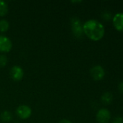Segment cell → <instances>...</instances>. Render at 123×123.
<instances>
[{"instance_id": "cell-13", "label": "cell", "mask_w": 123, "mask_h": 123, "mask_svg": "<svg viewBox=\"0 0 123 123\" xmlns=\"http://www.w3.org/2000/svg\"><path fill=\"white\" fill-rule=\"evenodd\" d=\"M7 58L4 55H0V67H4L7 63Z\"/></svg>"}, {"instance_id": "cell-2", "label": "cell", "mask_w": 123, "mask_h": 123, "mask_svg": "<svg viewBox=\"0 0 123 123\" xmlns=\"http://www.w3.org/2000/svg\"><path fill=\"white\" fill-rule=\"evenodd\" d=\"M71 27H72V31L76 37L80 38L83 37V25L81 24L80 20L78 18H77V17L72 18Z\"/></svg>"}, {"instance_id": "cell-12", "label": "cell", "mask_w": 123, "mask_h": 123, "mask_svg": "<svg viewBox=\"0 0 123 123\" xmlns=\"http://www.w3.org/2000/svg\"><path fill=\"white\" fill-rule=\"evenodd\" d=\"M9 27L8 21L6 19H1L0 20V32H5L8 30Z\"/></svg>"}, {"instance_id": "cell-15", "label": "cell", "mask_w": 123, "mask_h": 123, "mask_svg": "<svg viewBox=\"0 0 123 123\" xmlns=\"http://www.w3.org/2000/svg\"><path fill=\"white\" fill-rule=\"evenodd\" d=\"M112 123H123V118L122 117H120V116L116 117L113 120V121H112Z\"/></svg>"}, {"instance_id": "cell-10", "label": "cell", "mask_w": 123, "mask_h": 123, "mask_svg": "<svg viewBox=\"0 0 123 123\" xmlns=\"http://www.w3.org/2000/svg\"><path fill=\"white\" fill-rule=\"evenodd\" d=\"M8 13V5L5 1L0 0V16L4 17Z\"/></svg>"}, {"instance_id": "cell-1", "label": "cell", "mask_w": 123, "mask_h": 123, "mask_svg": "<svg viewBox=\"0 0 123 123\" xmlns=\"http://www.w3.org/2000/svg\"><path fill=\"white\" fill-rule=\"evenodd\" d=\"M83 33L94 41L101 40L105 33V29L102 23L96 19H89L83 25Z\"/></svg>"}, {"instance_id": "cell-7", "label": "cell", "mask_w": 123, "mask_h": 123, "mask_svg": "<svg viewBox=\"0 0 123 123\" xmlns=\"http://www.w3.org/2000/svg\"><path fill=\"white\" fill-rule=\"evenodd\" d=\"M24 76V72L22 68L20 66H14L12 67L10 70V76L14 81H20Z\"/></svg>"}, {"instance_id": "cell-16", "label": "cell", "mask_w": 123, "mask_h": 123, "mask_svg": "<svg viewBox=\"0 0 123 123\" xmlns=\"http://www.w3.org/2000/svg\"><path fill=\"white\" fill-rule=\"evenodd\" d=\"M118 88H119V90H120V92L122 94H123V81H121V82L119 84Z\"/></svg>"}, {"instance_id": "cell-17", "label": "cell", "mask_w": 123, "mask_h": 123, "mask_svg": "<svg viewBox=\"0 0 123 123\" xmlns=\"http://www.w3.org/2000/svg\"><path fill=\"white\" fill-rule=\"evenodd\" d=\"M59 123H71L70 120H68L64 119V120H60Z\"/></svg>"}, {"instance_id": "cell-8", "label": "cell", "mask_w": 123, "mask_h": 123, "mask_svg": "<svg viewBox=\"0 0 123 123\" xmlns=\"http://www.w3.org/2000/svg\"><path fill=\"white\" fill-rule=\"evenodd\" d=\"M113 25L118 31H123V12H118L114 16Z\"/></svg>"}, {"instance_id": "cell-4", "label": "cell", "mask_w": 123, "mask_h": 123, "mask_svg": "<svg viewBox=\"0 0 123 123\" xmlns=\"http://www.w3.org/2000/svg\"><path fill=\"white\" fill-rule=\"evenodd\" d=\"M90 74H91V77L95 81H100L104 77L105 71L102 66L97 65L91 68L90 71Z\"/></svg>"}, {"instance_id": "cell-9", "label": "cell", "mask_w": 123, "mask_h": 123, "mask_svg": "<svg viewBox=\"0 0 123 123\" xmlns=\"http://www.w3.org/2000/svg\"><path fill=\"white\" fill-rule=\"evenodd\" d=\"M101 100L104 105H109L113 100V96L110 92H104L101 97Z\"/></svg>"}, {"instance_id": "cell-11", "label": "cell", "mask_w": 123, "mask_h": 123, "mask_svg": "<svg viewBox=\"0 0 123 123\" xmlns=\"http://www.w3.org/2000/svg\"><path fill=\"white\" fill-rule=\"evenodd\" d=\"M0 118L3 122H9L12 120V114L8 112V111H4L3 112L1 115H0Z\"/></svg>"}, {"instance_id": "cell-6", "label": "cell", "mask_w": 123, "mask_h": 123, "mask_svg": "<svg viewBox=\"0 0 123 123\" xmlns=\"http://www.w3.org/2000/svg\"><path fill=\"white\" fill-rule=\"evenodd\" d=\"M16 113L20 118H21L22 120H25L30 117L32 111H31L30 107H29L28 106L21 105L17 108Z\"/></svg>"}, {"instance_id": "cell-14", "label": "cell", "mask_w": 123, "mask_h": 123, "mask_svg": "<svg viewBox=\"0 0 123 123\" xmlns=\"http://www.w3.org/2000/svg\"><path fill=\"white\" fill-rule=\"evenodd\" d=\"M102 17H103V19H105V20H109L112 18V14L109 11H105V12H103Z\"/></svg>"}, {"instance_id": "cell-5", "label": "cell", "mask_w": 123, "mask_h": 123, "mask_svg": "<svg viewBox=\"0 0 123 123\" xmlns=\"http://www.w3.org/2000/svg\"><path fill=\"white\" fill-rule=\"evenodd\" d=\"M12 48L10 39L6 36L0 35V53H8Z\"/></svg>"}, {"instance_id": "cell-3", "label": "cell", "mask_w": 123, "mask_h": 123, "mask_svg": "<svg viewBox=\"0 0 123 123\" xmlns=\"http://www.w3.org/2000/svg\"><path fill=\"white\" fill-rule=\"evenodd\" d=\"M111 119V113L107 108L100 109L96 114V120L99 123H108Z\"/></svg>"}]
</instances>
